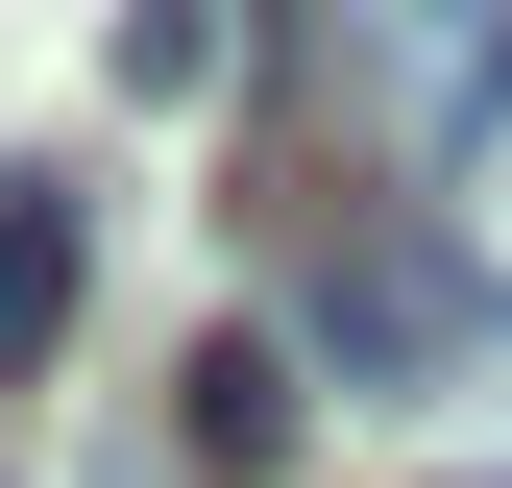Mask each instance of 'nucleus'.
<instances>
[{
    "instance_id": "nucleus-5",
    "label": "nucleus",
    "mask_w": 512,
    "mask_h": 488,
    "mask_svg": "<svg viewBox=\"0 0 512 488\" xmlns=\"http://www.w3.org/2000/svg\"><path fill=\"white\" fill-rule=\"evenodd\" d=\"M98 49H122V98H147V122H196V98L244 74V0H122Z\"/></svg>"
},
{
    "instance_id": "nucleus-3",
    "label": "nucleus",
    "mask_w": 512,
    "mask_h": 488,
    "mask_svg": "<svg viewBox=\"0 0 512 488\" xmlns=\"http://www.w3.org/2000/svg\"><path fill=\"white\" fill-rule=\"evenodd\" d=\"M74 293H98V220H74V171H0V391L74 342Z\"/></svg>"
},
{
    "instance_id": "nucleus-2",
    "label": "nucleus",
    "mask_w": 512,
    "mask_h": 488,
    "mask_svg": "<svg viewBox=\"0 0 512 488\" xmlns=\"http://www.w3.org/2000/svg\"><path fill=\"white\" fill-rule=\"evenodd\" d=\"M391 147H512V0H391Z\"/></svg>"
},
{
    "instance_id": "nucleus-4",
    "label": "nucleus",
    "mask_w": 512,
    "mask_h": 488,
    "mask_svg": "<svg viewBox=\"0 0 512 488\" xmlns=\"http://www.w3.org/2000/svg\"><path fill=\"white\" fill-rule=\"evenodd\" d=\"M171 391H196V464H220V488H269V464H293V415H317V366H293V342H196Z\"/></svg>"
},
{
    "instance_id": "nucleus-1",
    "label": "nucleus",
    "mask_w": 512,
    "mask_h": 488,
    "mask_svg": "<svg viewBox=\"0 0 512 488\" xmlns=\"http://www.w3.org/2000/svg\"><path fill=\"white\" fill-rule=\"evenodd\" d=\"M488 318H512V293L464 269V244H415V220H366L342 269L293 293V366H317V391H439V366H488Z\"/></svg>"
}]
</instances>
